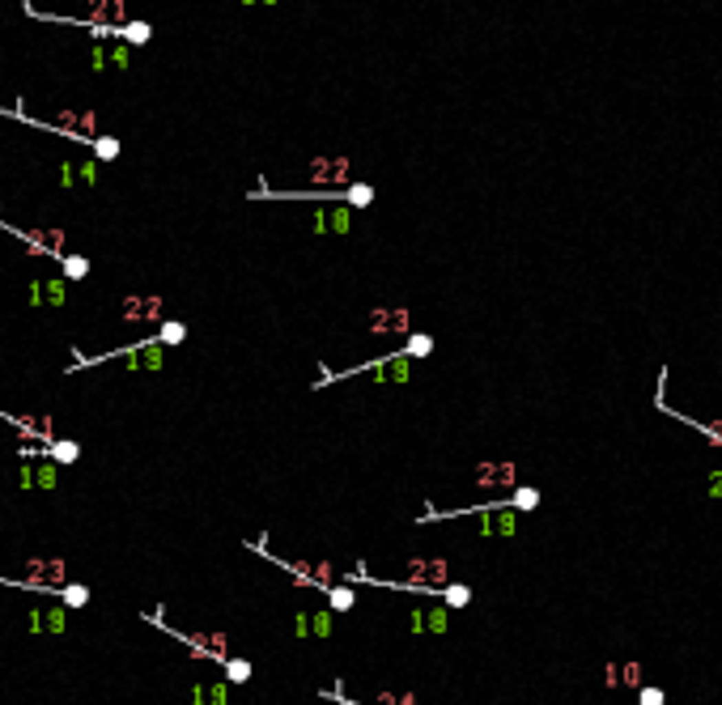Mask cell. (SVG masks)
I'll use <instances>...</instances> for the list:
<instances>
[{"label":"cell","instance_id":"cell-9","mask_svg":"<svg viewBox=\"0 0 722 705\" xmlns=\"http://www.w3.org/2000/svg\"><path fill=\"white\" fill-rule=\"evenodd\" d=\"M115 34L123 39V47H145L153 26H149V21H128V26H115Z\"/></svg>","mask_w":722,"mask_h":705},{"label":"cell","instance_id":"cell-6","mask_svg":"<svg viewBox=\"0 0 722 705\" xmlns=\"http://www.w3.org/2000/svg\"><path fill=\"white\" fill-rule=\"evenodd\" d=\"M162 352H166V348H162L158 340H149V344L132 348V352H128V361H123V366H128V370H158V366L166 361Z\"/></svg>","mask_w":722,"mask_h":705},{"label":"cell","instance_id":"cell-17","mask_svg":"<svg viewBox=\"0 0 722 705\" xmlns=\"http://www.w3.org/2000/svg\"><path fill=\"white\" fill-rule=\"evenodd\" d=\"M89 276V260L85 255H64V281H81Z\"/></svg>","mask_w":722,"mask_h":705},{"label":"cell","instance_id":"cell-3","mask_svg":"<svg viewBox=\"0 0 722 705\" xmlns=\"http://www.w3.org/2000/svg\"><path fill=\"white\" fill-rule=\"evenodd\" d=\"M310 179L319 183V191H336L332 183L348 179V158H315L310 162Z\"/></svg>","mask_w":722,"mask_h":705},{"label":"cell","instance_id":"cell-25","mask_svg":"<svg viewBox=\"0 0 722 705\" xmlns=\"http://www.w3.org/2000/svg\"><path fill=\"white\" fill-rule=\"evenodd\" d=\"M107 64H111L107 60V47H89V68L94 72H107Z\"/></svg>","mask_w":722,"mask_h":705},{"label":"cell","instance_id":"cell-21","mask_svg":"<svg viewBox=\"0 0 722 705\" xmlns=\"http://www.w3.org/2000/svg\"><path fill=\"white\" fill-rule=\"evenodd\" d=\"M446 608H467V599H471V591L463 587V582H446Z\"/></svg>","mask_w":722,"mask_h":705},{"label":"cell","instance_id":"cell-20","mask_svg":"<svg viewBox=\"0 0 722 705\" xmlns=\"http://www.w3.org/2000/svg\"><path fill=\"white\" fill-rule=\"evenodd\" d=\"M89 145H94V154L103 158V162H115V158H119V140H115V136H94Z\"/></svg>","mask_w":722,"mask_h":705},{"label":"cell","instance_id":"cell-24","mask_svg":"<svg viewBox=\"0 0 722 705\" xmlns=\"http://www.w3.org/2000/svg\"><path fill=\"white\" fill-rule=\"evenodd\" d=\"M107 60L115 64V68H128V60H132V47H123V43H115L111 52H107Z\"/></svg>","mask_w":722,"mask_h":705},{"label":"cell","instance_id":"cell-4","mask_svg":"<svg viewBox=\"0 0 722 705\" xmlns=\"http://www.w3.org/2000/svg\"><path fill=\"white\" fill-rule=\"evenodd\" d=\"M162 297H128L123 302V323H166Z\"/></svg>","mask_w":722,"mask_h":705},{"label":"cell","instance_id":"cell-28","mask_svg":"<svg viewBox=\"0 0 722 705\" xmlns=\"http://www.w3.org/2000/svg\"><path fill=\"white\" fill-rule=\"evenodd\" d=\"M60 183H64V187H72V183H77V170H72V162H64V166H60Z\"/></svg>","mask_w":722,"mask_h":705},{"label":"cell","instance_id":"cell-10","mask_svg":"<svg viewBox=\"0 0 722 705\" xmlns=\"http://www.w3.org/2000/svg\"><path fill=\"white\" fill-rule=\"evenodd\" d=\"M77 455H81V446L64 442V438H56L52 446H43V459H52V463H77Z\"/></svg>","mask_w":722,"mask_h":705},{"label":"cell","instance_id":"cell-19","mask_svg":"<svg viewBox=\"0 0 722 705\" xmlns=\"http://www.w3.org/2000/svg\"><path fill=\"white\" fill-rule=\"evenodd\" d=\"M30 476H34L39 489H56V467H52V459H39V467H30Z\"/></svg>","mask_w":722,"mask_h":705},{"label":"cell","instance_id":"cell-13","mask_svg":"<svg viewBox=\"0 0 722 705\" xmlns=\"http://www.w3.org/2000/svg\"><path fill=\"white\" fill-rule=\"evenodd\" d=\"M429 352H434V336L416 332V336H408V348L400 352V357H408V361H412V357H429Z\"/></svg>","mask_w":722,"mask_h":705},{"label":"cell","instance_id":"cell-2","mask_svg":"<svg viewBox=\"0 0 722 705\" xmlns=\"http://www.w3.org/2000/svg\"><path fill=\"white\" fill-rule=\"evenodd\" d=\"M64 582V561L60 557H34L26 561V578H21L17 587H56Z\"/></svg>","mask_w":722,"mask_h":705},{"label":"cell","instance_id":"cell-8","mask_svg":"<svg viewBox=\"0 0 722 705\" xmlns=\"http://www.w3.org/2000/svg\"><path fill=\"white\" fill-rule=\"evenodd\" d=\"M476 485L493 489V485H514V463H480L476 467Z\"/></svg>","mask_w":722,"mask_h":705},{"label":"cell","instance_id":"cell-7","mask_svg":"<svg viewBox=\"0 0 722 705\" xmlns=\"http://www.w3.org/2000/svg\"><path fill=\"white\" fill-rule=\"evenodd\" d=\"M17 238H26L30 246H39V251H52V255H60L64 251V234L60 230H13Z\"/></svg>","mask_w":722,"mask_h":705},{"label":"cell","instance_id":"cell-1","mask_svg":"<svg viewBox=\"0 0 722 705\" xmlns=\"http://www.w3.org/2000/svg\"><path fill=\"white\" fill-rule=\"evenodd\" d=\"M408 582H387V587H400V591H408V587H446V578H451V565H446L442 557H412L408 561Z\"/></svg>","mask_w":722,"mask_h":705},{"label":"cell","instance_id":"cell-30","mask_svg":"<svg viewBox=\"0 0 722 705\" xmlns=\"http://www.w3.org/2000/svg\"><path fill=\"white\" fill-rule=\"evenodd\" d=\"M47 624H52V633H60V629H64V612H52V616H47Z\"/></svg>","mask_w":722,"mask_h":705},{"label":"cell","instance_id":"cell-16","mask_svg":"<svg viewBox=\"0 0 722 705\" xmlns=\"http://www.w3.org/2000/svg\"><path fill=\"white\" fill-rule=\"evenodd\" d=\"M641 684V667L637 663H625V667H608V684Z\"/></svg>","mask_w":722,"mask_h":705},{"label":"cell","instance_id":"cell-23","mask_svg":"<svg viewBox=\"0 0 722 705\" xmlns=\"http://www.w3.org/2000/svg\"><path fill=\"white\" fill-rule=\"evenodd\" d=\"M60 595H64V603H68V608H85V603H89V587H81V582L64 587Z\"/></svg>","mask_w":722,"mask_h":705},{"label":"cell","instance_id":"cell-5","mask_svg":"<svg viewBox=\"0 0 722 705\" xmlns=\"http://www.w3.org/2000/svg\"><path fill=\"white\" fill-rule=\"evenodd\" d=\"M370 332L374 336H404V332H412V315L408 311H374L370 315Z\"/></svg>","mask_w":722,"mask_h":705},{"label":"cell","instance_id":"cell-12","mask_svg":"<svg viewBox=\"0 0 722 705\" xmlns=\"http://www.w3.org/2000/svg\"><path fill=\"white\" fill-rule=\"evenodd\" d=\"M39 289H43V306H60V302L68 297V281L60 276V281H39Z\"/></svg>","mask_w":722,"mask_h":705},{"label":"cell","instance_id":"cell-29","mask_svg":"<svg viewBox=\"0 0 722 705\" xmlns=\"http://www.w3.org/2000/svg\"><path fill=\"white\" fill-rule=\"evenodd\" d=\"M641 705H663V693L659 688H641Z\"/></svg>","mask_w":722,"mask_h":705},{"label":"cell","instance_id":"cell-18","mask_svg":"<svg viewBox=\"0 0 722 705\" xmlns=\"http://www.w3.org/2000/svg\"><path fill=\"white\" fill-rule=\"evenodd\" d=\"M328 595H332L328 603H332L336 612H348V608H353V599H357V595H353V587H348V582H344V587H328Z\"/></svg>","mask_w":722,"mask_h":705},{"label":"cell","instance_id":"cell-11","mask_svg":"<svg viewBox=\"0 0 722 705\" xmlns=\"http://www.w3.org/2000/svg\"><path fill=\"white\" fill-rule=\"evenodd\" d=\"M340 200H344V204H353V209H365L370 200H374V187H370V183H348L340 191Z\"/></svg>","mask_w":722,"mask_h":705},{"label":"cell","instance_id":"cell-26","mask_svg":"<svg viewBox=\"0 0 722 705\" xmlns=\"http://www.w3.org/2000/svg\"><path fill=\"white\" fill-rule=\"evenodd\" d=\"M226 675H230V680H246V675H251V663H246V659H230Z\"/></svg>","mask_w":722,"mask_h":705},{"label":"cell","instance_id":"cell-27","mask_svg":"<svg viewBox=\"0 0 722 705\" xmlns=\"http://www.w3.org/2000/svg\"><path fill=\"white\" fill-rule=\"evenodd\" d=\"M348 225H353L348 209H336V213H332V230H336V234H348Z\"/></svg>","mask_w":722,"mask_h":705},{"label":"cell","instance_id":"cell-14","mask_svg":"<svg viewBox=\"0 0 722 705\" xmlns=\"http://www.w3.org/2000/svg\"><path fill=\"white\" fill-rule=\"evenodd\" d=\"M485 536H514V514H485V527H480Z\"/></svg>","mask_w":722,"mask_h":705},{"label":"cell","instance_id":"cell-15","mask_svg":"<svg viewBox=\"0 0 722 705\" xmlns=\"http://www.w3.org/2000/svg\"><path fill=\"white\" fill-rule=\"evenodd\" d=\"M183 336H187V323L166 319V323H162V332H158V344H162V348H166V344H179Z\"/></svg>","mask_w":722,"mask_h":705},{"label":"cell","instance_id":"cell-22","mask_svg":"<svg viewBox=\"0 0 722 705\" xmlns=\"http://www.w3.org/2000/svg\"><path fill=\"white\" fill-rule=\"evenodd\" d=\"M506 506H510V510H535V506H540V493H535V489H518Z\"/></svg>","mask_w":722,"mask_h":705}]
</instances>
